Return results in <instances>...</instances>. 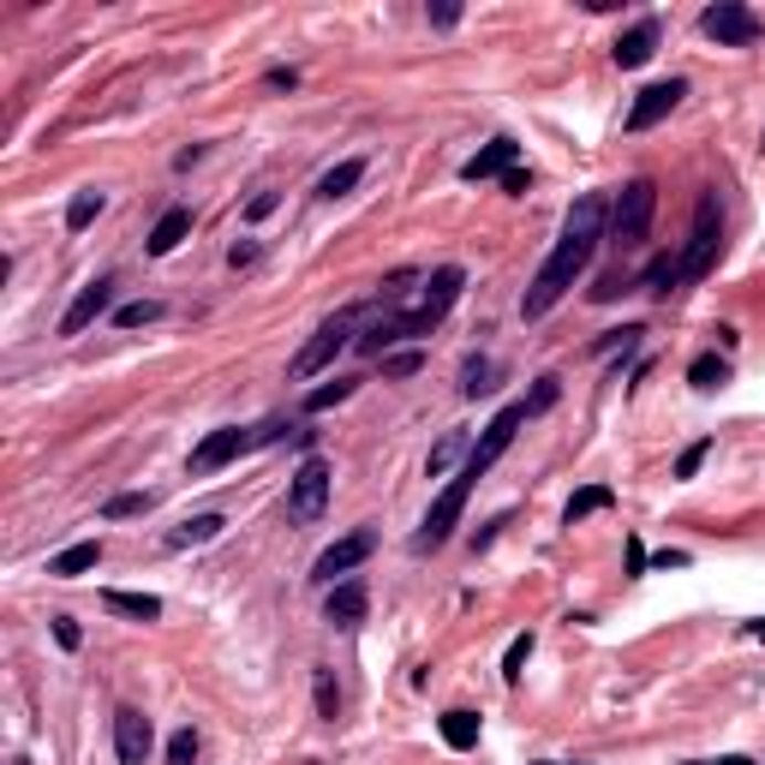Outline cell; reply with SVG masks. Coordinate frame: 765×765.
<instances>
[{
	"label": "cell",
	"instance_id": "6da1fadb",
	"mask_svg": "<svg viewBox=\"0 0 765 765\" xmlns=\"http://www.w3.org/2000/svg\"><path fill=\"white\" fill-rule=\"evenodd\" d=\"M605 222H610L605 198H580V203L568 210L563 240L551 245V258H544V270L533 275V287L521 293V317H526V323H538L544 312H556V305L568 300V287L586 275V263H593L598 240H605Z\"/></svg>",
	"mask_w": 765,
	"mask_h": 765
},
{
	"label": "cell",
	"instance_id": "7a4b0ae2",
	"mask_svg": "<svg viewBox=\"0 0 765 765\" xmlns=\"http://www.w3.org/2000/svg\"><path fill=\"white\" fill-rule=\"evenodd\" d=\"M282 437H300V431H287L282 419H263L258 431H240V425H228V431H210L198 449H191V479H203V473H222L228 461H240V454H252L263 443H282Z\"/></svg>",
	"mask_w": 765,
	"mask_h": 765
},
{
	"label": "cell",
	"instance_id": "3957f363",
	"mask_svg": "<svg viewBox=\"0 0 765 765\" xmlns=\"http://www.w3.org/2000/svg\"><path fill=\"white\" fill-rule=\"evenodd\" d=\"M461 287H467V270H461V263H443V270H437L431 282L419 287V300L407 305L401 317H395V329H401V342H419V335H431L437 323L449 317V305L461 300Z\"/></svg>",
	"mask_w": 765,
	"mask_h": 765
},
{
	"label": "cell",
	"instance_id": "277c9868",
	"mask_svg": "<svg viewBox=\"0 0 765 765\" xmlns=\"http://www.w3.org/2000/svg\"><path fill=\"white\" fill-rule=\"evenodd\" d=\"M473 484H479V479L461 467V473H454L443 491H437V503L425 509V521H419V533H413V551H419V556H425V551H443V544H449V533L461 526V514H467V496H473Z\"/></svg>",
	"mask_w": 765,
	"mask_h": 765
},
{
	"label": "cell",
	"instance_id": "5b68a950",
	"mask_svg": "<svg viewBox=\"0 0 765 765\" xmlns=\"http://www.w3.org/2000/svg\"><path fill=\"white\" fill-rule=\"evenodd\" d=\"M717 252H724V210H717V191H705L700 210H694V233H688V252L675 258V263H682V282H700V275H712Z\"/></svg>",
	"mask_w": 765,
	"mask_h": 765
},
{
	"label": "cell",
	"instance_id": "8992f818",
	"mask_svg": "<svg viewBox=\"0 0 765 765\" xmlns=\"http://www.w3.org/2000/svg\"><path fill=\"white\" fill-rule=\"evenodd\" d=\"M700 31L717 42V49H754L765 36V19L754 7H742V0H717V7L700 12Z\"/></svg>",
	"mask_w": 765,
	"mask_h": 765
},
{
	"label": "cell",
	"instance_id": "52a82bcc",
	"mask_svg": "<svg viewBox=\"0 0 765 765\" xmlns=\"http://www.w3.org/2000/svg\"><path fill=\"white\" fill-rule=\"evenodd\" d=\"M652 210H658V186L652 180H628L610 203V233L616 245H640L646 228H652Z\"/></svg>",
	"mask_w": 765,
	"mask_h": 765
},
{
	"label": "cell",
	"instance_id": "ba28073f",
	"mask_svg": "<svg viewBox=\"0 0 765 765\" xmlns=\"http://www.w3.org/2000/svg\"><path fill=\"white\" fill-rule=\"evenodd\" d=\"M353 323H359V312H335L329 323H317V335L293 353L287 377H317L323 365H335V353H342L347 342H359V335H353Z\"/></svg>",
	"mask_w": 765,
	"mask_h": 765
},
{
	"label": "cell",
	"instance_id": "9c48e42d",
	"mask_svg": "<svg viewBox=\"0 0 765 765\" xmlns=\"http://www.w3.org/2000/svg\"><path fill=\"white\" fill-rule=\"evenodd\" d=\"M329 484H335L329 461H323V454H305L300 473L287 479V514L293 521H317V514L329 509Z\"/></svg>",
	"mask_w": 765,
	"mask_h": 765
},
{
	"label": "cell",
	"instance_id": "30bf717a",
	"mask_svg": "<svg viewBox=\"0 0 765 765\" xmlns=\"http://www.w3.org/2000/svg\"><path fill=\"white\" fill-rule=\"evenodd\" d=\"M521 425H526V407H521V401H514V407H503V413H496L491 425H484V437L473 443V454H467L461 467H467V473H473V479H484V473H491V467L509 454V443H514V431H521Z\"/></svg>",
	"mask_w": 765,
	"mask_h": 765
},
{
	"label": "cell",
	"instance_id": "8fae6325",
	"mask_svg": "<svg viewBox=\"0 0 765 765\" xmlns=\"http://www.w3.org/2000/svg\"><path fill=\"white\" fill-rule=\"evenodd\" d=\"M688 84L682 78H664V84H646V91L635 96V108H628V132H652L658 120H670L675 108H682Z\"/></svg>",
	"mask_w": 765,
	"mask_h": 765
},
{
	"label": "cell",
	"instance_id": "7c38bea8",
	"mask_svg": "<svg viewBox=\"0 0 765 765\" xmlns=\"http://www.w3.org/2000/svg\"><path fill=\"white\" fill-rule=\"evenodd\" d=\"M377 551V533H347V538H335L329 551L317 556V568H312V580H323V586H335V574H353L365 563V556Z\"/></svg>",
	"mask_w": 765,
	"mask_h": 765
},
{
	"label": "cell",
	"instance_id": "4fadbf2b",
	"mask_svg": "<svg viewBox=\"0 0 765 765\" xmlns=\"http://www.w3.org/2000/svg\"><path fill=\"white\" fill-rule=\"evenodd\" d=\"M108 305H114V275H96V282H84L78 300H72L66 317H61V335H84L102 312H108Z\"/></svg>",
	"mask_w": 765,
	"mask_h": 765
},
{
	"label": "cell",
	"instance_id": "5bb4252c",
	"mask_svg": "<svg viewBox=\"0 0 765 765\" xmlns=\"http://www.w3.org/2000/svg\"><path fill=\"white\" fill-rule=\"evenodd\" d=\"M150 742H156L150 717L120 705V712H114V754H120V765H144L150 759Z\"/></svg>",
	"mask_w": 765,
	"mask_h": 765
},
{
	"label": "cell",
	"instance_id": "9a60e30c",
	"mask_svg": "<svg viewBox=\"0 0 765 765\" xmlns=\"http://www.w3.org/2000/svg\"><path fill=\"white\" fill-rule=\"evenodd\" d=\"M514 161H521V144H514V138H491L479 156L461 161V180H503Z\"/></svg>",
	"mask_w": 765,
	"mask_h": 765
},
{
	"label": "cell",
	"instance_id": "2e32d148",
	"mask_svg": "<svg viewBox=\"0 0 765 765\" xmlns=\"http://www.w3.org/2000/svg\"><path fill=\"white\" fill-rule=\"evenodd\" d=\"M365 610H371V593H365V580H342V586H329V598H323V616H329L335 628H359Z\"/></svg>",
	"mask_w": 765,
	"mask_h": 765
},
{
	"label": "cell",
	"instance_id": "e0dca14e",
	"mask_svg": "<svg viewBox=\"0 0 765 765\" xmlns=\"http://www.w3.org/2000/svg\"><path fill=\"white\" fill-rule=\"evenodd\" d=\"M616 66H622V72H635V66H646V61H652V54H658V19H640L635 24V31H622V36H616Z\"/></svg>",
	"mask_w": 765,
	"mask_h": 765
},
{
	"label": "cell",
	"instance_id": "ac0fdd59",
	"mask_svg": "<svg viewBox=\"0 0 765 765\" xmlns=\"http://www.w3.org/2000/svg\"><path fill=\"white\" fill-rule=\"evenodd\" d=\"M102 610H108V616H126V622H156V616H161V598H156V593H120V586H108V593H102Z\"/></svg>",
	"mask_w": 765,
	"mask_h": 765
},
{
	"label": "cell",
	"instance_id": "d6986e66",
	"mask_svg": "<svg viewBox=\"0 0 765 765\" xmlns=\"http://www.w3.org/2000/svg\"><path fill=\"white\" fill-rule=\"evenodd\" d=\"M96 563H102V538H84V544H72V551L49 556V574L54 580H78V574H91Z\"/></svg>",
	"mask_w": 765,
	"mask_h": 765
},
{
	"label": "cell",
	"instance_id": "ffe728a7",
	"mask_svg": "<svg viewBox=\"0 0 765 765\" xmlns=\"http://www.w3.org/2000/svg\"><path fill=\"white\" fill-rule=\"evenodd\" d=\"M437 730H443V742L454 747V754H467V747H479V712H467V705H454V712L437 717Z\"/></svg>",
	"mask_w": 765,
	"mask_h": 765
},
{
	"label": "cell",
	"instance_id": "44dd1931",
	"mask_svg": "<svg viewBox=\"0 0 765 765\" xmlns=\"http://www.w3.org/2000/svg\"><path fill=\"white\" fill-rule=\"evenodd\" d=\"M186 233H191V210H168V216H161V222L150 228V240H144V252H150V258H168L174 245L186 240Z\"/></svg>",
	"mask_w": 765,
	"mask_h": 765
},
{
	"label": "cell",
	"instance_id": "7402d4cb",
	"mask_svg": "<svg viewBox=\"0 0 765 765\" xmlns=\"http://www.w3.org/2000/svg\"><path fill=\"white\" fill-rule=\"evenodd\" d=\"M359 180H365V161H359V156H347V161H335V168L317 180V198H323V203H335V198H347V191L359 186Z\"/></svg>",
	"mask_w": 765,
	"mask_h": 765
},
{
	"label": "cell",
	"instance_id": "603a6c76",
	"mask_svg": "<svg viewBox=\"0 0 765 765\" xmlns=\"http://www.w3.org/2000/svg\"><path fill=\"white\" fill-rule=\"evenodd\" d=\"M222 514H191V521H180V526H174V533H168V544H174V551H191V544H210L216 533H222Z\"/></svg>",
	"mask_w": 765,
	"mask_h": 765
},
{
	"label": "cell",
	"instance_id": "cb8c5ba5",
	"mask_svg": "<svg viewBox=\"0 0 765 765\" xmlns=\"http://www.w3.org/2000/svg\"><path fill=\"white\" fill-rule=\"evenodd\" d=\"M610 503H616V491H610V484H586V491H574V496H568L563 521H568V526H580L586 514H605Z\"/></svg>",
	"mask_w": 765,
	"mask_h": 765
},
{
	"label": "cell",
	"instance_id": "d4e9b609",
	"mask_svg": "<svg viewBox=\"0 0 765 765\" xmlns=\"http://www.w3.org/2000/svg\"><path fill=\"white\" fill-rule=\"evenodd\" d=\"M461 454H473V443H467V431H449V437H443V443H437V449H431V461H425V473H431V479H443V473H449V467H454V461H461Z\"/></svg>",
	"mask_w": 765,
	"mask_h": 765
},
{
	"label": "cell",
	"instance_id": "484cf974",
	"mask_svg": "<svg viewBox=\"0 0 765 765\" xmlns=\"http://www.w3.org/2000/svg\"><path fill=\"white\" fill-rule=\"evenodd\" d=\"M102 203H108V198H102V191H96V186H84V191H78V198H72V203H66V228H72V233H84V228H91V222H96V216H102Z\"/></svg>",
	"mask_w": 765,
	"mask_h": 765
},
{
	"label": "cell",
	"instance_id": "4316f807",
	"mask_svg": "<svg viewBox=\"0 0 765 765\" xmlns=\"http://www.w3.org/2000/svg\"><path fill=\"white\" fill-rule=\"evenodd\" d=\"M491 377H496V365L484 359V353H473V359L461 365V395H467V401H479V395H491Z\"/></svg>",
	"mask_w": 765,
	"mask_h": 765
},
{
	"label": "cell",
	"instance_id": "83f0119b",
	"mask_svg": "<svg viewBox=\"0 0 765 765\" xmlns=\"http://www.w3.org/2000/svg\"><path fill=\"white\" fill-rule=\"evenodd\" d=\"M150 509H156L150 491H120V496H108V503H102L108 521H138V514H150Z\"/></svg>",
	"mask_w": 765,
	"mask_h": 765
},
{
	"label": "cell",
	"instance_id": "f1b7e54d",
	"mask_svg": "<svg viewBox=\"0 0 765 765\" xmlns=\"http://www.w3.org/2000/svg\"><path fill=\"white\" fill-rule=\"evenodd\" d=\"M688 382H694V389H724V382H730V365L717 359V353H700V359L688 365Z\"/></svg>",
	"mask_w": 765,
	"mask_h": 765
},
{
	"label": "cell",
	"instance_id": "f546056e",
	"mask_svg": "<svg viewBox=\"0 0 765 765\" xmlns=\"http://www.w3.org/2000/svg\"><path fill=\"white\" fill-rule=\"evenodd\" d=\"M353 389H359V382H353V377H335V382H323V389H312V395H305V413H329V407H335V401H347Z\"/></svg>",
	"mask_w": 765,
	"mask_h": 765
},
{
	"label": "cell",
	"instance_id": "4dcf8cb0",
	"mask_svg": "<svg viewBox=\"0 0 765 765\" xmlns=\"http://www.w3.org/2000/svg\"><path fill=\"white\" fill-rule=\"evenodd\" d=\"M675 282H682V263H675V258L646 263V275H640V287H646V293H670Z\"/></svg>",
	"mask_w": 765,
	"mask_h": 765
},
{
	"label": "cell",
	"instance_id": "1f68e13d",
	"mask_svg": "<svg viewBox=\"0 0 765 765\" xmlns=\"http://www.w3.org/2000/svg\"><path fill=\"white\" fill-rule=\"evenodd\" d=\"M161 317V300H132L114 312V329H144V323H156Z\"/></svg>",
	"mask_w": 765,
	"mask_h": 765
},
{
	"label": "cell",
	"instance_id": "d6a6232c",
	"mask_svg": "<svg viewBox=\"0 0 765 765\" xmlns=\"http://www.w3.org/2000/svg\"><path fill=\"white\" fill-rule=\"evenodd\" d=\"M317 717H323V724H335V717H342V688H335L329 670H317Z\"/></svg>",
	"mask_w": 765,
	"mask_h": 765
},
{
	"label": "cell",
	"instance_id": "836d02e7",
	"mask_svg": "<svg viewBox=\"0 0 765 765\" xmlns=\"http://www.w3.org/2000/svg\"><path fill=\"white\" fill-rule=\"evenodd\" d=\"M556 395H563V377H538V389L533 395H526V419H538V413H551V407H556Z\"/></svg>",
	"mask_w": 765,
	"mask_h": 765
},
{
	"label": "cell",
	"instance_id": "e575fe53",
	"mask_svg": "<svg viewBox=\"0 0 765 765\" xmlns=\"http://www.w3.org/2000/svg\"><path fill=\"white\" fill-rule=\"evenodd\" d=\"M526 658H533V635H514V640H509V652H503V675H509V682H521Z\"/></svg>",
	"mask_w": 765,
	"mask_h": 765
},
{
	"label": "cell",
	"instance_id": "d590c367",
	"mask_svg": "<svg viewBox=\"0 0 765 765\" xmlns=\"http://www.w3.org/2000/svg\"><path fill=\"white\" fill-rule=\"evenodd\" d=\"M198 759V730H174L168 735V765H191Z\"/></svg>",
	"mask_w": 765,
	"mask_h": 765
},
{
	"label": "cell",
	"instance_id": "8d00e7d4",
	"mask_svg": "<svg viewBox=\"0 0 765 765\" xmlns=\"http://www.w3.org/2000/svg\"><path fill=\"white\" fill-rule=\"evenodd\" d=\"M705 454H712V437H700V443H688V449H682V461H675V479H694L700 467H705Z\"/></svg>",
	"mask_w": 765,
	"mask_h": 765
},
{
	"label": "cell",
	"instance_id": "74e56055",
	"mask_svg": "<svg viewBox=\"0 0 765 765\" xmlns=\"http://www.w3.org/2000/svg\"><path fill=\"white\" fill-rule=\"evenodd\" d=\"M640 335H646V329H640V323H628V329H610V335H598V342H593V353H616V347H622V353H628V347H635V342H640Z\"/></svg>",
	"mask_w": 765,
	"mask_h": 765
},
{
	"label": "cell",
	"instance_id": "f35d334b",
	"mask_svg": "<svg viewBox=\"0 0 765 765\" xmlns=\"http://www.w3.org/2000/svg\"><path fill=\"white\" fill-rule=\"evenodd\" d=\"M419 365H425V359H419L413 347H407V353H389V359H382V377H413Z\"/></svg>",
	"mask_w": 765,
	"mask_h": 765
},
{
	"label": "cell",
	"instance_id": "ab89813d",
	"mask_svg": "<svg viewBox=\"0 0 765 765\" xmlns=\"http://www.w3.org/2000/svg\"><path fill=\"white\" fill-rule=\"evenodd\" d=\"M54 640H61L66 652H78V622H72V616H54Z\"/></svg>",
	"mask_w": 765,
	"mask_h": 765
},
{
	"label": "cell",
	"instance_id": "60d3db41",
	"mask_svg": "<svg viewBox=\"0 0 765 765\" xmlns=\"http://www.w3.org/2000/svg\"><path fill=\"white\" fill-rule=\"evenodd\" d=\"M275 203H282L275 191H258V198L245 203V216H252V222H263V216H275Z\"/></svg>",
	"mask_w": 765,
	"mask_h": 765
},
{
	"label": "cell",
	"instance_id": "b9f144b4",
	"mask_svg": "<svg viewBox=\"0 0 765 765\" xmlns=\"http://www.w3.org/2000/svg\"><path fill=\"white\" fill-rule=\"evenodd\" d=\"M228 263H233V270H252V263H258V245H252V240H245V245H233Z\"/></svg>",
	"mask_w": 765,
	"mask_h": 765
},
{
	"label": "cell",
	"instance_id": "7bdbcfd3",
	"mask_svg": "<svg viewBox=\"0 0 765 765\" xmlns=\"http://www.w3.org/2000/svg\"><path fill=\"white\" fill-rule=\"evenodd\" d=\"M263 84H270V91H293V84H300V72H293V66H275Z\"/></svg>",
	"mask_w": 765,
	"mask_h": 765
},
{
	"label": "cell",
	"instance_id": "ee69618b",
	"mask_svg": "<svg viewBox=\"0 0 765 765\" xmlns=\"http://www.w3.org/2000/svg\"><path fill=\"white\" fill-rule=\"evenodd\" d=\"M431 24H437V31H449V24H461V7H449V0H443V7H431Z\"/></svg>",
	"mask_w": 765,
	"mask_h": 765
},
{
	"label": "cell",
	"instance_id": "f6af8a7d",
	"mask_svg": "<svg viewBox=\"0 0 765 765\" xmlns=\"http://www.w3.org/2000/svg\"><path fill=\"white\" fill-rule=\"evenodd\" d=\"M526 186H533V174H521V168H509V174H503V191H509V198H521Z\"/></svg>",
	"mask_w": 765,
	"mask_h": 765
},
{
	"label": "cell",
	"instance_id": "bcb514c9",
	"mask_svg": "<svg viewBox=\"0 0 765 765\" xmlns=\"http://www.w3.org/2000/svg\"><path fill=\"white\" fill-rule=\"evenodd\" d=\"M628 574H646V551H640V538H628Z\"/></svg>",
	"mask_w": 765,
	"mask_h": 765
},
{
	"label": "cell",
	"instance_id": "7dc6e473",
	"mask_svg": "<svg viewBox=\"0 0 765 765\" xmlns=\"http://www.w3.org/2000/svg\"><path fill=\"white\" fill-rule=\"evenodd\" d=\"M747 635H754V640H765V622H747Z\"/></svg>",
	"mask_w": 765,
	"mask_h": 765
},
{
	"label": "cell",
	"instance_id": "c3c4849f",
	"mask_svg": "<svg viewBox=\"0 0 765 765\" xmlns=\"http://www.w3.org/2000/svg\"><path fill=\"white\" fill-rule=\"evenodd\" d=\"M717 765H754V759H742V754H735V759H717Z\"/></svg>",
	"mask_w": 765,
	"mask_h": 765
},
{
	"label": "cell",
	"instance_id": "681fc988",
	"mask_svg": "<svg viewBox=\"0 0 765 765\" xmlns=\"http://www.w3.org/2000/svg\"><path fill=\"white\" fill-rule=\"evenodd\" d=\"M538 765H563V759H538Z\"/></svg>",
	"mask_w": 765,
	"mask_h": 765
}]
</instances>
